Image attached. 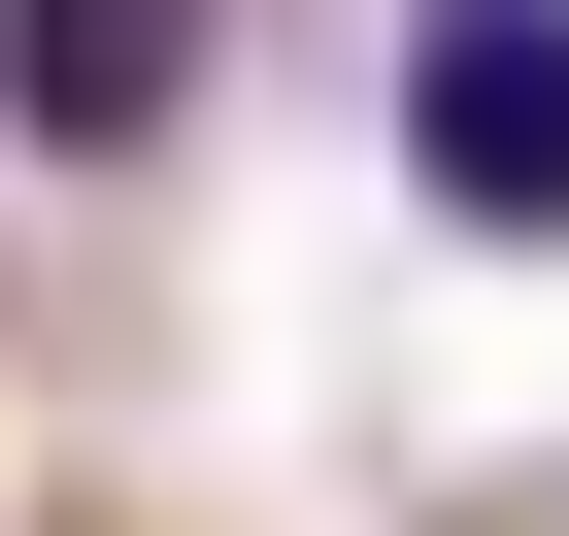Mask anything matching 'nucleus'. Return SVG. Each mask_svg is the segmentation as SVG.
Returning <instances> with one entry per match:
<instances>
[{
    "label": "nucleus",
    "instance_id": "obj_1",
    "mask_svg": "<svg viewBox=\"0 0 569 536\" xmlns=\"http://www.w3.org/2000/svg\"><path fill=\"white\" fill-rule=\"evenodd\" d=\"M402 201L469 268H569V0H402Z\"/></svg>",
    "mask_w": 569,
    "mask_h": 536
},
{
    "label": "nucleus",
    "instance_id": "obj_2",
    "mask_svg": "<svg viewBox=\"0 0 569 536\" xmlns=\"http://www.w3.org/2000/svg\"><path fill=\"white\" fill-rule=\"evenodd\" d=\"M201 68H234V0H0V135L34 168H168Z\"/></svg>",
    "mask_w": 569,
    "mask_h": 536
}]
</instances>
